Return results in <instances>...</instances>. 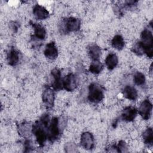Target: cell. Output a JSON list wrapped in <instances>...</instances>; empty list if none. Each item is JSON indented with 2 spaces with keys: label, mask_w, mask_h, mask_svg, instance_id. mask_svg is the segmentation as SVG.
<instances>
[{
  "label": "cell",
  "mask_w": 153,
  "mask_h": 153,
  "mask_svg": "<svg viewBox=\"0 0 153 153\" xmlns=\"http://www.w3.org/2000/svg\"><path fill=\"white\" fill-rule=\"evenodd\" d=\"M139 42L143 49L144 54L151 59L153 56V36L149 29L145 28L142 31Z\"/></svg>",
  "instance_id": "obj_1"
},
{
  "label": "cell",
  "mask_w": 153,
  "mask_h": 153,
  "mask_svg": "<svg viewBox=\"0 0 153 153\" xmlns=\"http://www.w3.org/2000/svg\"><path fill=\"white\" fill-rule=\"evenodd\" d=\"M62 130L61 122L57 117H53L47 127L48 140L53 142L58 139L60 136Z\"/></svg>",
  "instance_id": "obj_2"
},
{
  "label": "cell",
  "mask_w": 153,
  "mask_h": 153,
  "mask_svg": "<svg viewBox=\"0 0 153 153\" xmlns=\"http://www.w3.org/2000/svg\"><path fill=\"white\" fill-rule=\"evenodd\" d=\"M104 98V90L100 84L91 83L88 87V99L93 103H98Z\"/></svg>",
  "instance_id": "obj_3"
},
{
  "label": "cell",
  "mask_w": 153,
  "mask_h": 153,
  "mask_svg": "<svg viewBox=\"0 0 153 153\" xmlns=\"http://www.w3.org/2000/svg\"><path fill=\"white\" fill-rule=\"evenodd\" d=\"M81 27L80 19L75 17H69L63 19L60 23V30L64 33L76 32Z\"/></svg>",
  "instance_id": "obj_4"
},
{
  "label": "cell",
  "mask_w": 153,
  "mask_h": 153,
  "mask_svg": "<svg viewBox=\"0 0 153 153\" xmlns=\"http://www.w3.org/2000/svg\"><path fill=\"white\" fill-rule=\"evenodd\" d=\"M45 128L47 129L39 121L32 125V134L35 136L36 140L40 146H44L48 140L47 130H45Z\"/></svg>",
  "instance_id": "obj_5"
},
{
  "label": "cell",
  "mask_w": 153,
  "mask_h": 153,
  "mask_svg": "<svg viewBox=\"0 0 153 153\" xmlns=\"http://www.w3.org/2000/svg\"><path fill=\"white\" fill-rule=\"evenodd\" d=\"M78 85V80L75 75L69 73L62 78V87L68 92L73 91L76 89Z\"/></svg>",
  "instance_id": "obj_6"
},
{
  "label": "cell",
  "mask_w": 153,
  "mask_h": 153,
  "mask_svg": "<svg viewBox=\"0 0 153 153\" xmlns=\"http://www.w3.org/2000/svg\"><path fill=\"white\" fill-rule=\"evenodd\" d=\"M152 110V105L151 102L148 99H145L142 102L139 107L137 112L144 120H149Z\"/></svg>",
  "instance_id": "obj_7"
},
{
  "label": "cell",
  "mask_w": 153,
  "mask_h": 153,
  "mask_svg": "<svg viewBox=\"0 0 153 153\" xmlns=\"http://www.w3.org/2000/svg\"><path fill=\"white\" fill-rule=\"evenodd\" d=\"M79 143L82 148L86 150H91L94 147V138L91 133L83 132L80 136Z\"/></svg>",
  "instance_id": "obj_8"
},
{
  "label": "cell",
  "mask_w": 153,
  "mask_h": 153,
  "mask_svg": "<svg viewBox=\"0 0 153 153\" xmlns=\"http://www.w3.org/2000/svg\"><path fill=\"white\" fill-rule=\"evenodd\" d=\"M51 87L54 90L60 91L63 90L62 87V73L59 69L54 68L51 72Z\"/></svg>",
  "instance_id": "obj_9"
},
{
  "label": "cell",
  "mask_w": 153,
  "mask_h": 153,
  "mask_svg": "<svg viewBox=\"0 0 153 153\" xmlns=\"http://www.w3.org/2000/svg\"><path fill=\"white\" fill-rule=\"evenodd\" d=\"M42 100L47 108H51L55 101L54 90L50 87L45 88L42 94Z\"/></svg>",
  "instance_id": "obj_10"
},
{
  "label": "cell",
  "mask_w": 153,
  "mask_h": 153,
  "mask_svg": "<svg viewBox=\"0 0 153 153\" xmlns=\"http://www.w3.org/2000/svg\"><path fill=\"white\" fill-rule=\"evenodd\" d=\"M137 113V110L133 106H127L121 112V119L126 122H131L135 120Z\"/></svg>",
  "instance_id": "obj_11"
},
{
  "label": "cell",
  "mask_w": 153,
  "mask_h": 153,
  "mask_svg": "<svg viewBox=\"0 0 153 153\" xmlns=\"http://www.w3.org/2000/svg\"><path fill=\"white\" fill-rule=\"evenodd\" d=\"M59 51L56 44L54 42L48 43L44 50V56L49 60H55L58 57Z\"/></svg>",
  "instance_id": "obj_12"
},
{
  "label": "cell",
  "mask_w": 153,
  "mask_h": 153,
  "mask_svg": "<svg viewBox=\"0 0 153 153\" xmlns=\"http://www.w3.org/2000/svg\"><path fill=\"white\" fill-rule=\"evenodd\" d=\"M30 23L33 29V38L38 41L45 39L47 35V32L45 27L39 23H33L32 22H30Z\"/></svg>",
  "instance_id": "obj_13"
},
{
  "label": "cell",
  "mask_w": 153,
  "mask_h": 153,
  "mask_svg": "<svg viewBox=\"0 0 153 153\" xmlns=\"http://www.w3.org/2000/svg\"><path fill=\"white\" fill-rule=\"evenodd\" d=\"M32 13L34 17L38 20L47 19L49 17V12L44 6L36 4L33 7Z\"/></svg>",
  "instance_id": "obj_14"
},
{
  "label": "cell",
  "mask_w": 153,
  "mask_h": 153,
  "mask_svg": "<svg viewBox=\"0 0 153 153\" xmlns=\"http://www.w3.org/2000/svg\"><path fill=\"white\" fill-rule=\"evenodd\" d=\"M20 55L18 50L11 47L7 53V61L9 65L11 66H16L20 62Z\"/></svg>",
  "instance_id": "obj_15"
},
{
  "label": "cell",
  "mask_w": 153,
  "mask_h": 153,
  "mask_svg": "<svg viewBox=\"0 0 153 153\" xmlns=\"http://www.w3.org/2000/svg\"><path fill=\"white\" fill-rule=\"evenodd\" d=\"M124 97L131 101L136 100L138 97V92L136 88L131 85H126L123 90Z\"/></svg>",
  "instance_id": "obj_16"
},
{
  "label": "cell",
  "mask_w": 153,
  "mask_h": 153,
  "mask_svg": "<svg viewBox=\"0 0 153 153\" xmlns=\"http://www.w3.org/2000/svg\"><path fill=\"white\" fill-rule=\"evenodd\" d=\"M88 55L91 61L99 60L101 56V48L96 44H91L88 48Z\"/></svg>",
  "instance_id": "obj_17"
},
{
  "label": "cell",
  "mask_w": 153,
  "mask_h": 153,
  "mask_svg": "<svg viewBox=\"0 0 153 153\" xmlns=\"http://www.w3.org/2000/svg\"><path fill=\"white\" fill-rule=\"evenodd\" d=\"M105 63L108 69L112 71L118 65V57L115 53H109L106 56L105 59Z\"/></svg>",
  "instance_id": "obj_18"
},
{
  "label": "cell",
  "mask_w": 153,
  "mask_h": 153,
  "mask_svg": "<svg viewBox=\"0 0 153 153\" xmlns=\"http://www.w3.org/2000/svg\"><path fill=\"white\" fill-rule=\"evenodd\" d=\"M18 133L23 137H28L32 134V125L26 122H23L18 125Z\"/></svg>",
  "instance_id": "obj_19"
},
{
  "label": "cell",
  "mask_w": 153,
  "mask_h": 153,
  "mask_svg": "<svg viewBox=\"0 0 153 153\" xmlns=\"http://www.w3.org/2000/svg\"><path fill=\"white\" fill-rule=\"evenodd\" d=\"M111 46L117 50H123L125 46V41L123 36L120 34H117L113 36L111 41Z\"/></svg>",
  "instance_id": "obj_20"
},
{
  "label": "cell",
  "mask_w": 153,
  "mask_h": 153,
  "mask_svg": "<svg viewBox=\"0 0 153 153\" xmlns=\"http://www.w3.org/2000/svg\"><path fill=\"white\" fill-rule=\"evenodd\" d=\"M143 142L148 146H152L153 143V130L152 127H148L142 133Z\"/></svg>",
  "instance_id": "obj_21"
},
{
  "label": "cell",
  "mask_w": 153,
  "mask_h": 153,
  "mask_svg": "<svg viewBox=\"0 0 153 153\" xmlns=\"http://www.w3.org/2000/svg\"><path fill=\"white\" fill-rule=\"evenodd\" d=\"M103 69V64L99 60L91 61L89 65V71L94 75L100 74Z\"/></svg>",
  "instance_id": "obj_22"
},
{
  "label": "cell",
  "mask_w": 153,
  "mask_h": 153,
  "mask_svg": "<svg viewBox=\"0 0 153 153\" xmlns=\"http://www.w3.org/2000/svg\"><path fill=\"white\" fill-rule=\"evenodd\" d=\"M133 82L137 86H143L146 82L145 75L141 72H136L133 75Z\"/></svg>",
  "instance_id": "obj_23"
},
{
  "label": "cell",
  "mask_w": 153,
  "mask_h": 153,
  "mask_svg": "<svg viewBox=\"0 0 153 153\" xmlns=\"http://www.w3.org/2000/svg\"><path fill=\"white\" fill-rule=\"evenodd\" d=\"M131 50L137 56H142L143 54H144L143 49L139 41L134 44V45H133V47L131 48Z\"/></svg>",
  "instance_id": "obj_24"
},
{
  "label": "cell",
  "mask_w": 153,
  "mask_h": 153,
  "mask_svg": "<svg viewBox=\"0 0 153 153\" xmlns=\"http://www.w3.org/2000/svg\"><path fill=\"white\" fill-rule=\"evenodd\" d=\"M117 146V148H118V152H127V149H128V146L127 145L126 143V142L124 140H121L119 141Z\"/></svg>",
  "instance_id": "obj_25"
},
{
  "label": "cell",
  "mask_w": 153,
  "mask_h": 153,
  "mask_svg": "<svg viewBox=\"0 0 153 153\" xmlns=\"http://www.w3.org/2000/svg\"><path fill=\"white\" fill-rule=\"evenodd\" d=\"M65 149L66 152H76L77 146L75 143L72 142H69V143H66V144L65 145Z\"/></svg>",
  "instance_id": "obj_26"
},
{
  "label": "cell",
  "mask_w": 153,
  "mask_h": 153,
  "mask_svg": "<svg viewBox=\"0 0 153 153\" xmlns=\"http://www.w3.org/2000/svg\"><path fill=\"white\" fill-rule=\"evenodd\" d=\"M10 27L13 32H16L19 29V23L16 22H11L10 24Z\"/></svg>",
  "instance_id": "obj_27"
}]
</instances>
